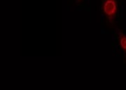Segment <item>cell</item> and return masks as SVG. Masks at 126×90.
<instances>
[{
  "mask_svg": "<svg viewBox=\"0 0 126 90\" xmlns=\"http://www.w3.org/2000/svg\"><path fill=\"white\" fill-rule=\"evenodd\" d=\"M116 9V3L113 1L109 0L104 4V11L108 15H112L113 14H114Z\"/></svg>",
  "mask_w": 126,
  "mask_h": 90,
  "instance_id": "obj_1",
  "label": "cell"
},
{
  "mask_svg": "<svg viewBox=\"0 0 126 90\" xmlns=\"http://www.w3.org/2000/svg\"><path fill=\"white\" fill-rule=\"evenodd\" d=\"M121 45L122 47L123 48V49H126V37H123L121 39Z\"/></svg>",
  "mask_w": 126,
  "mask_h": 90,
  "instance_id": "obj_2",
  "label": "cell"
}]
</instances>
